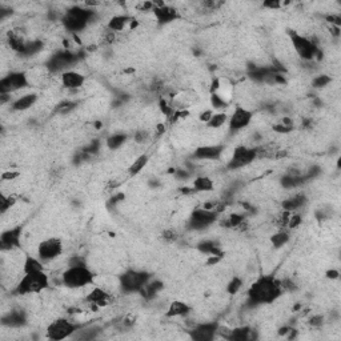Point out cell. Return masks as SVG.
Masks as SVG:
<instances>
[{
    "mask_svg": "<svg viewBox=\"0 0 341 341\" xmlns=\"http://www.w3.org/2000/svg\"><path fill=\"white\" fill-rule=\"evenodd\" d=\"M148 163H149L148 153H143V155H140L139 157H136L135 160H134V163H132V164L130 166V168H128V173H130V176L139 175L140 172L147 167Z\"/></svg>",
    "mask_w": 341,
    "mask_h": 341,
    "instance_id": "obj_29",
    "label": "cell"
},
{
    "mask_svg": "<svg viewBox=\"0 0 341 341\" xmlns=\"http://www.w3.org/2000/svg\"><path fill=\"white\" fill-rule=\"evenodd\" d=\"M19 176H20V172H18V170H4L0 175V177L3 181H12V180L18 179Z\"/></svg>",
    "mask_w": 341,
    "mask_h": 341,
    "instance_id": "obj_45",
    "label": "cell"
},
{
    "mask_svg": "<svg viewBox=\"0 0 341 341\" xmlns=\"http://www.w3.org/2000/svg\"><path fill=\"white\" fill-rule=\"evenodd\" d=\"M228 119H229L228 113L216 112L212 115L209 121L206 123V127H208V128H212V130H217V128H220V127L224 126L225 123H228Z\"/></svg>",
    "mask_w": 341,
    "mask_h": 341,
    "instance_id": "obj_33",
    "label": "cell"
},
{
    "mask_svg": "<svg viewBox=\"0 0 341 341\" xmlns=\"http://www.w3.org/2000/svg\"><path fill=\"white\" fill-rule=\"evenodd\" d=\"M331 83H332V77L329 76V75H324L323 73V75H317L316 77H313L310 85H312L313 90H323V88L328 87Z\"/></svg>",
    "mask_w": 341,
    "mask_h": 341,
    "instance_id": "obj_37",
    "label": "cell"
},
{
    "mask_svg": "<svg viewBox=\"0 0 341 341\" xmlns=\"http://www.w3.org/2000/svg\"><path fill=\"white\" fill-rule=\"evenodd\" d=\"M327 276L329 278H337V277H339V271H335V270L328 271Z\"/></svg>",
    "mask_w": 341,
    "mask_h": 341,
    "instance_id": "obj_53",
    "label": "cell"
},
{
    "mask_svg": "<svg viewBox=\"0 0 341 341\" xmlns=\"http://www.w3.org/2000/svg\"><path fill=\"white\" fill-rule=\"evenodd\" d=\"M50 287V276L45 273V271L24 273L23 277L15 287V293L19 296L27 295H39L47 288Z\"/></svg>",
    "mask_w": 341,
    "mask_h": 341,
    "instance_id": "obj_3",
    "label": "cell"
},
{
    "mask_svg": "<svg viewBox=\"0 0 341 341\" xmlns=\"http://www.w3.org/2000/svg\"><path fill=\"white\" fill-rule=\"evenodd\" d=\"M193 192H211L213 191V181L209 176H198L192 183Z\"/></svg>",
    "mask_w": 341,
    "mask_h": 341,
    "instance_id": "obj_26",
    "label": "cell"
},
{
    "mask_svg": "<svg viewBox=\"0 0 341 341\" xmlns=\"http://www.w3.org/2000/svg\"><path fill=\"white\" fill-rule=\"evenodd\" d=\"M134 20H135V19L131 18L128 15H115V16L109 19V22H108V31H111L112 34L124 31L127 27H131V24L134 23Z\"/></svg>",
    "mask_w": 341,
    "mask_h": 341,
    "instance_id": "obj_23",
    "label": "cell"
},
{
    "mask_svg": "<svg viewBox=\"0 0 341 341\" xmlns=\"http://www.w3.org/2000/svg\"><path fill=\"white\" fill-rule=\"evenodd\" d=\"M212 115H213V111H212V109H206V111H203V112L200 113V120L206 124V123L209 121V119L212 117Z\"/></svg>",
    "mask_w": 341,
    "mask_h": 341,
    "instance_id": "obj_50",
    "label": "cell"
},
{
    "mask_svg": "<svg viewBox=\"0 0 341 341\" xmlns=\"http://www.w3.org/2000/svg\"><path fill=\"white\" fill-rule=\"evenodd\" d=\"M95 18V11L92 9L81 8V7H72L68 11H66V14L62 18L64 28L68 32L72 34H79V32L84 31L87 26L92 22V19Z\"/></svg>",
    "mask_w": 341,
    "mask_h": 341,
    "instance_id": "obj_4",
    "label": "cell"
},
{
    "mask_svg": "<svg viewBox=\"0 0 341 341\" xmlns=\"http://www.w3.org/2000/svg\"><path fill=\"white\" fill-rule=\"evenodd\" d=\"M147 139H148V132H145V131H139V132H136L135 140L137 143H144Z\"/></svg>",
    "mask_w": 341,
    "mask_h": 341,
    "instance_id": "obj_49",
    "label": "cell"
},
{
    "mask_svg": "<svg viewBox=\"0 0 341 341\" xmlns=\"http://www.w3.org/2000/svg\"><path fill=\"white\" fill-rule=\"evenodd\" d=\"M219 328H220V325L216 321L199 324V325L191 329L189 336L195 341H211L219 333Z\"/></svg>",
    "mask_w": 341,
    "mask_h": 341,
    "instance_id": "obj_13",
    "label": "cell"
},
{
    "mask_svg": "<svg viewBox=\"0 0 341 341\" xmlns=\"http://www.w3.org/2000/svg\"><path fill=\"white\" fill-rule=\"evenodd\" d=\"M23 225H15L12 228L4 231L0 236V247L3 251H11L22 245Z\"/></svg>",
    "mask_w": 341,
    "mask_h": 341,
    "instance_id": "obj_14",
    "label": "cell"
},
{
    "mask_svg": "<svg viewBox=\"0 0 341 341\" xmlns=\"http://www.w3.org/2000/svg\"><path fill=\"white\" fill-rule=\"evenodd\" d=\"M259 156V149L245 147V145H239L236 147L232 153V156L227 163L225 168L229 170H241L244 167H248L249 164L255 162Z\"/></svg>",
    "mask_w": 341,
    "mask_h": 341,
    "instance_id": "obj_8",
    "label": "cell"
},
{
    "mask_svg": "<svg viewBox=\"0 0 341 341\" xmlns=\"http://www.w3.org/2000/svg\"><path fill=\"white\" fill-rule=\"evenodd\" d=\"M224 149L223 144H206L195 149L192 156L196 160H219L223 156Z\"/></svg>",
    "mask_w": 341,
    "mask_h": 341,
    "instance_id": "obj_17",
    "label": "cell"
},
{
    "mask_svg": "<svg viewBox=\"0 0 341 341\" xmlns=\"http://www.w3.org/2000/svg\"><path fill=\"white\" fill-rule=\"evenodd\" d=\"M63 249V241L59 238L44 239L37 245V257L43 263H50V261L56 260L59 256H62Z\"/></svg>",
    "mask_w": 341,
    "mask_h": 341,
    "instance_id": "obj_11",
    "label": "cell"
},
{
    "mask_svg": "<svg viewBox=\"0 0 341 341\" xmlns=\"http://www.w3.org/2000/svg\"><path fill=\"white\" fill-rule=\"evenodd\" d=\"M244 220H245L244 215L232 213V215L228 217V220H227V227H232V228H235V227H239V225L244 224Z\"/></svg>",
    "mask_w": 341,
    "mask_h": 341,
    "instance_id": "obj_41",
    "label": "cell"
},
{
    "mask_svg": "<svg viewBox=\"0 0 341 341\" xmlns=\"http://www.w3.org/2000/svg\"><path fill=\"white\" fill-rule=\"evenodd\" d=\"M289 39H291L293 50L296 51V54L306 62H312L316 58H319L321 54L319 45L306 36L300 35L299 32L289 31Z\"/></svg>",
    "mask_w": 341,
    "mask_h": 341,
    "instance_id": "obj_6",
    "label": "cell"
},
{
    "mask_svg": "<svg viewBox=\"0 0 341 341\" xmlns=\"http://www.w3.org/2000/svg\"><path fill=\"white\" fill-rule=\"evenodd\" d=\"M192 308L183 300H173L168 307V309L166 312L167 317H185L191 313Z\"/></svg>",
    "mask_w": 341,
    "mask_h": 341,
    "instance_id": "obj_22",
    "label": "cell"
},
{
    "mask_svg": "<svg viewBox=\"0 0 341 341\" xmlns=\"http://www.w3.org/2000/svg\"><path fill=\"white\" fill-rule=\"evenodd\" d=\"M242 280L240 277H232L231 280H229V283L227 284V292H228L229 295H236V293H239L240 292V289L242 288Z\"/></svg>",
    "mask_w": 341,
    "mask_h": 341,
    "instance_id": "obj_38",
    "label": "cell"
},
{
    "mask_svg": "<svg viewBox=\"0 0 341 341\" xmlns=\"http://www.w3.org/2000/svg\"><path fill=\"white\" fill-rule=\"evenodd\" d=\"M44 271V263L35 256L26 255L23 261V273H31V272H39Z\"/></svg>",
    "mask_w": 341,
    "mask_h": 341,
    "instance_id": "obj_25",
    "label": "cell"
},
{
    "mask_svg": "<svg viewBox=\"0 0 341 341\" xmlns=\"http://www.w3.org/2000/svg\"><path fill=\"white\" fill-rule=\"evenodd\" d=\"M283 292L280 280H277L274 276L272 274L260 276L248 288V303L253 307L271 304L277 300L283 295Z\"/></svg>",
    "mask_w": 341,
    "mask_h": 341,
    "instance_id": "obj_1",
    "label": "cell"
},
{
    "mask_svg": "<svg viewBox=\"0 0 341 341\" xmlns=\"http://www.w3.org/2000/svg\"><path fill=\"white\" fill-rule=\"evenodd\" d=\"M96 274L87 264L84 265H71L67 267L62 274V283L64 287L71 289L90 287L95 283Z\"/></svg>",
    "mask_w": 341,
    "mask_h": 341,
    "instance_id": "obj_2",
    "label": "cell"
},
{
    "mask_svg": "<svg viewBox=\"0 0 341 341\" xmlns=\"http://www.w3.org/2000/svg\"><path fill=\"white\" fill-rule=\"evenodd\" d=\"M198 249L205 255H219L221 256L220 248L217 245V242L213 241V240H204L198 245Z\"/></svg>",
    "mask_w": 341,
    "mask_h": 341,
    "instance_id": "obj_32",
    "label": "cell"
},
{
    "mask_svg": "<svg viewBox=\"0 0 341 341\" xmlns=\"http://www.w3.org/2000/svg\"><path fill=\"white\" fill-rule=\"evenodd\" d=\"M41 48H43V43L41 41H27L26 45H24V48L22 50V52H20V55H23V56H32V55L37 54Z\"/></svg>",
    "mask_w": 341,
    "mask_h": 341,
    "instance_id": "obj_36",
    "label": "cell"
},
{
    "mask_svg": "<svg viewBox=\"0 0 341 341\" xmlns=\"http://www.w3.org/2000/svg\"><path fill=\"white\" fill-rule=\"evenodd\" d=\"M76 54H71L69 51H63V52H58L55 54L51 60L48 62V68L52 72H62L67 71L66 68L69 67L71 64L76 62Z\"/></svg>",
    "mask_w": 341,
    "mask_h": 341,
    "instance_id": "obj_16",
    "label": "cell"
},
{
    "mask_svg": "<svg viewBox=\"0 0 341 341\" xmlns=\"http://www.w3.org/2000/svg\"><path fill=\"white\" fill-rule=\"evenodd\" d=\"M309 324L314 328L321 327V325L324 324V316H321V314H316V316H312V317L309 319Z\"/></svg>",
    "mask_w": 341,
    "mask_h": 341,
    "instance_id": "obj_48",
    "label": "cell"
},
{
    "mask_svg": "<svg viewBox=\"0 0 341 341\" xmlns=\"http://www.w3.org/2000/svg\"><path fill=\"white\" fill-rule=\"evenodd\" d=\"M176 176L180 177V179H187V177H189V173L188 172H185L184 170H176Z\"/></svg>",
    "mask_w": 341,
    "mask_h": 341,
    "instance_id": "obj_52",
    "label": "cell"
},
{
    "mask_svg": "<svg viewBox=\"0 0 341 341\" xmlns=\"http://www.w3.org/2000/svg\"><path fill=\"white\" fill-rule=\"evenodd\" d=\"M152 12L160 24H170V23L175 22L180 18L179 11L175 7L166 4L163 1L162 3H153Z\"/></svg>",
    "mask_w": 341,
    "mask_h": 341,
    "instance_id": "obj_15",
    "label": "cell"
},
{
    "mask_svg": "<svg viewBox=\"0 0 341 341\" xmlns=\"http://www.w3.org/2000/svg\"><path fill=\"white\" fill-rule=\"evenodd\" d=\"M127 140H128V135L127 134L116 132V134H112V135L108 136L107 140H105V145H107L108 149L116 151V149L121 148L127 143Z\"/></svg>",
    "mask_w": 341,
    "mask_h": 341,
    "instance_id": "obj_27",
    "label": "cell"
},
{
    "mask_svg": "<svg viewBox=\"0 0 341 341\" xmlns=\"http://www.w3.org/2000/svg\"><path fill=\"white\" fill-rule=\"evenodd\" d=\"M289 240H291V234H289V229L287 228H281L270 238L271 244L274 248H283Z\"/></svg>",
    "mask_w": 341,
    "mask_h": 341,
    "instance_id": "obj_28",
    "label": "cell"
},
{
    "mask_svg": "<svg viewBox=\"0 0 341 341\" xmlns=\"http://www.w3.org/2000/svg\"><path fill=\"white\" fill-rule=\"evenodd\" d=\"M37 99L39 96L37 94H26L15 99L12 103H11V109L12 111H16V112H24V111H28L30 108H32L37 103Z\"/></svg>",
    "mask_w": 341,
    "mask_h": 341,
    "instance_id": "obj_21",
    "label": "cell"
},
{
    "mask_svg": "<svg viewBox=\"0 0 341 341\" xmlns=\"http://www.w3.org/2000/svg\"><path fill=\"white\" fill-rule=\"evenodd\" d=\"M162 238L164 239L166 241L172 242V241H175L176 239H177V234H176L175 229H166V231L163 232Z\"/></svg>",
    "mask_w": 341,
    "mask_h": 341,
    "instance_id": "obj_46",
    "label": "cell"
},
{
    "mask_svg": "<svg viewBox=\"0 0 341 341\" xmlns=\"http://www.w3.org/2000/svg\"><path fill=\"white\" fill-rule=\"evenodd\" d=\"M280 1H264V7H268V8H274V9H277V8H280Z\"/></svg>",
    "mask_w": 341,
    "mask_h": 341,
    "instance_id": "obj_51",
    "label": "cell"
},
{
    "mask_svg": "<svg viewBox=\"0 0 341 341\" xmlns=\"http://www.w3.org/2000/svg\"><path fill=\"white\" fill-rule=\"evenodd\" d=\"M307 202H308V199L304 193H296V195H292L288 199H285L281 203V206H283V211L296 212L306 205Z\"/></svg>",
    "mask_w": 341,
    "mask_h": 341,
    "instance_id": "obj_24",
    "label": "cell"
},
{
    "mask_svg": "<svg viewBox=\"0 0 341 341\" xmlns=\"http://www.w3.org/2000/svg\"><path fill=\"white\" fill-rule=\"evenodd\" d=\"M320 173H321V167H319V166L309 167V170H307V173L304 175V177H306V181H308V180H310V179H316V177H317Z\"/></svg>",
    "mask_w": 341,
    "mask_h": 341,
    "instance_id": "obj_43",
    "label": "cell"
},
{
    "mask_svg": "<svg viewBox=\"0 0 341 341\" xmlns=\"http://www.w3.org/2000/svg\"><path fill=\"white\" fill-rule=\"evenodd\" d=\"M79 329H80V327L77 324L72 323L71 320L56 319L52 323H50V325L47 327L45 333H47V339L48 340L60 341L72 337Z\"/></svg>",
    "mask_w": 341,
    "mask_h": 341,
    "instance_id": "obj_7",
    "label": "cell"
},
{
    "mask_svg": "<svg viewBox=\"0 0 341 341\" xmlns=\"http://www.w3.org/2000/svg\"><path fill=\"white\" fill-rule=\"evenodd\" d=\"M75 107H76V103H75V102H68L67 100V102H63L62 104H59L58 112L66 115V113L73 111V109H75Z\"/></svg>",
    "mask_w": 341,
    "mask_h": 341,
    "instance_id": "obj_42",
    "label": "cell"
},
{
    "mask_svg": "<svg viewBox=\"0 0 341 341\" xmlns=\"http://www.w3.org/2000/svg\"><path fill=\"white\" fill-rule=\"evenodd\" d=\"M16 202H18L16 195H4V193H1V196H0V212L5 213L7 211H9L16 204Z\"/></svg>",
    "mask_w": 341,
    "mask_h": 341,
    "instance_id": "obj_35",
    "label": "cell"
},
{
    "mask_svg": "<svg viewBox=\"0 0 341 341\" xmlns=\"http://www.w3.org/2000/svg\"><path fill=\"white\" fill-rule=\"evenodd\" d=\"M60 81H62V85L66 90L76 91L80 90L81 87L84 85L85 76L80 72L73 71V69H67L60 75Z\"/></svg>",
    "mask_w": 341,
    "mask_h": 341,
    "instance_id": "obj_18",
    "label": "cell"
},
{
    "mask_svg": "<svg viewBox=\"0 0 341 341\" xmlns=\"http://www.w3.org/2000/svg\"><path fill=\"white\" fill-rule=\"evenodd\" d=\"M273 130L276 131L277 134L285 135V134H289V132L293 131V126H292V124H284V123H280V124L273 126Z\"/></svg>",
    "mask_w": 341,
    "mask_h": 341,
    "instance_id": "obj_44",
    "label": "cell"
},
{
    "mask_svg": "<svg viewBox=\"0 0 341 341\" xmlns=\"http://www.w3.org/2000/svg\"><path fill=\"white\" fill-rule=\"evenodd\" d=\"M87 264L84 257H80V256H72L71 259L68 260L67 267H71V265H84Z\"/></svg>",
    "mask_w": 341,
    "mask_h": 341,
    "instance_id": "obj_47",
    "label": "cell"
},
{
    "mask_svg": "<svg viewBox=\"0 0 341 341\" xmlns=\"http://www.w3.org/2000/svg\"><path fill=\"white\" fill-rule=\"evenodd\" d=\"M249 335H251V328L249 327L234 328V329L229 331L225 339H228L231 341H245L249 339Z\"/></svg>",
    "mask_w": 341,
    "mask_h": 341,
    "instance_id": "obj_30",
    "label": "cell"
},
{
    "mask_svg": "<svg viewBox=\"0 0 341 341\" xmlns=\"http://www.w3.org/2000/svg\"><path fill=\"white\" fill-rule=\"evenodd\" d=\"M253 115H255L253 111H251V109H248L245 107H241V105L235 108L234 112L229 115L228 119L229 132L231 134H236L239 131L247 128L252 123Z\"/></svg>",
    "mask_w": 341,
    "mask_h": 341,
    "instance_id": "obj_12",
    "label": "cell"
},
{
    "mask_svg": "<svg viewBox=\"0 0 341 341\" xmlns=\"http://www.w3.org/2000/svg\"><path fill=\"white\" fill-rule=\"evenodd\" d=\"M163 289V283L160 281V280H149L148 283H147V285L143 288V291L140 292L143 296H145L147 299H152V297H155L159 293V292Z\"/></svg>",
    "mask_w": 341,
    "mask_h": 341,
    "instance_id": "obj_31",
    "label": "cell"
},
{
    "mask_svg": "<svg viewBox=\"0 0 341 341\" xmlns=\"http://www.w3.org/2000/svg\"><path fill=\"white\" fill-rule=\"evenodd\" d=\"M149 280H151V273L147 271L127 270L124 273L120 274L119 284L121 291L126 293H137V292L140 293Z\"/></svg>",
    "mask_w": 341,
    "mask_h": 341,
    "instance_id": "obj_5",
    "label": "cell"
},
{
    "mask_svg": "<svg viewBox=\"0 0 341 341\" xmlns=\"http://www.w3.org/2000/svg\"><path fill=\"white\" fill-rule=\"evenodd\" d=\"M211 105L213 109H223L228 107V102L219 94H211Z\"/></svg>",
    "mask_w": 341,
    "mask_h": 341,
    "instance_id": "obj_39",
    "label": "cell"
},
{
    "mask_svg": "<svg viewBox=\"0 0 341 341\" xmlns=\"http://www.w3.org/2000/svg\"><path fill=\"white\" fill-rule=\"evenodd\" d=\"M219 215L220 213L205 209L203 206L195 208L192 213H191V217H189V229H192V231H203V229L209 228L212 224H215L216 221H217Z\"/></svg>",
    "mask_w": 341,
    "mask_h": 341,
    "instance_id": "obj_10",
    "label": "cell"
},
{
    "mask_svg": "<svg viewBox=\"0 0 341 341\" xmlns=\"http://www.w3.org/2000/svg\"><path fill=\"white\" fill-rule=\"evenodd\" d=\"M27 323V314L22 309H14L3 316L1 325L9 328H20Z\"/></svg>",
    "mask_w": 341,
    "mask_h": 341,
    "instance_id": "obj_20",
    "label": "cell"
},
{
    "mask_svg": "<svg viewBox=\"0 0 341 341\" xmlns=\"http://www.w3.org/2000/svg\"><path fill=\"white\" fill-rule=\"evenodd\" d=\"M301 223H303V216L300 213H296V212H291L287 221V228L292 231V229L297 228Z\"/></svg>",
    "mask_w": 341,
    "mask_h": 341,
    "instance_id": "obj_40",
    "label": "cell"
},
{
    "mask_svg": "<svg viewBox=\"0 0 341 341\" xmlns=\"http://www.w3.org/2000/svg\"><path fill=\"white\" fill-rule=\"evenodd\" d=\"M112 296L111 293L104 289V288L100 287H94L88 292V295L85 297V300L90 303L91 306L96 307V308H100V307H105L111 301Z\"/></svg>",
    "mask_w": 341,
    "mask_h": 341,
    "instance_id": "obj_19",
    "label": "cell"
},
{
    "mask_svg": "<svg viewBox=\"0 0 341 341\" xmlns=\"http://www.w3.org/2000/svg\"><path fill=\"white\" fill-rule=\"evenodd\" d=\"M30 87V80L26 72L12 71L0 79V94L11 95Z\"/></svg>",
    "mask_w": 341,
    "mask_h": 341,
    "instance_id": "obj_9",
    "label": "cell"
},
{
    "mask_svg": "<svg viewBox=\"0 0 341 341\" xmlns=\"http://www.w3.org/2000/svg\"><path fill=\"white\" fill-rule=\"evenodd\" d=\"M100 333L99 327H88L83 329V331H77L73 337H76L79 340H94L98 337V335Z\"/></svg>",
    "mask_w": 341,
    "mask_h": 341,
    "instance_id": "obj_34",
    "label": "cell"
}]
</instances>
